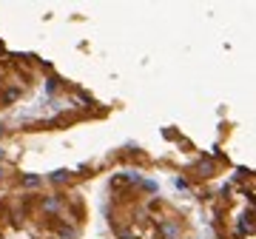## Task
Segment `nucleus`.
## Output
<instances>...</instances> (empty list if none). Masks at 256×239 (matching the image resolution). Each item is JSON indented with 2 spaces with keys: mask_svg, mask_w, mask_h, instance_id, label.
<instances>
[{
  "mask_svg": "<svg viewBox=\"0 0 256 239\" xmlns=\"http://www.w3.org/2000/svg\"><path fill=\"white\" fill-rule=\"evenodd\" d=\"M43 185V174H23L20 176V188H37Z\"/></svg>",
  "mask_w": 256,
  "mask_h": 239,
  "instance_id": "f257e3e1",
  "label": "nucleus"
},
{
  "mask_svg": "<svg viewBox=\"0 0 256 239\" xmlns=\"http://www.w3.org/2000/svg\"><path fill=\"white\" fill-rule=\"evenodd\" d=\"M43 208H46V211H57V208H60V196H57V194L46 196V200H43Z\"/></svg>",
  "mask_w": 256,
  "mask_h": 239,
  "instance_id": "f03ea898",
  "label": "nucleus"
},
{
  "mask_svg": "<svg viewBox=\"0 0 256 239\" xmlns=\"http://www.w3.org/2000/svg\"><path fill=\"white\" fill-rule=\"evenodd\" d=\"M162 234H165V236H168V239H174L176 234H180V228H176L174 222H165V225H162Z\"/></svg>",
  "mask_w": 256,
  "mask_h": 239,
  "instance_id": "7ed1b4c3",
  "label": "nucleus"
},
{
  "mask_svg": "<svg viewBox=\"0 0 256 239\" xmlns=\"http://www.w3.org/2000/svg\"><path fill=\"white\" fill-rule=\"evenodd\" d=\"M68 176H72V174H68V171H54V174L48 176V180H52V182H57V185H60V182H68Z\"/></svg>",
  "mask_w": 256,
  "mask_h": 239,
  "instance_id": "20e7f679",
  "label": "nucleus"
},
{
  "mask_svg": "<svg viewBox=\"0 0 256 239\" xmlns=\"http://www.w3.org/2000/svg\"><path fill=\"white\" fill-rule=\"evenodd\" d=\"M3 154H6V151H3V148H0V160H3Z\"/></svg>",
  "mask_w": 256,
  "mask_h": 239,
  "instance_id": "39448f33",
  "label": "nucleus"
},
{
  "mask_svg": "<svg viewBox=\"0 0 256 239\" xmlns=\"http://www.w3.org/2000/svg\"><path fill=\"white\" fill-rule=\"evenodd\" d=\"M0 180H3V168H0Z\"/></svg>",
  "mask_w": 256,
  "mask_h": 239,
  "instance_id": "423d86ee",
  "label": "nucleus"
}]
</instances>
